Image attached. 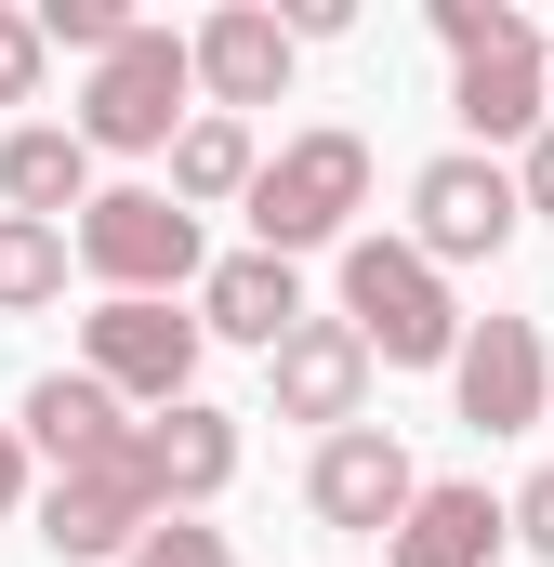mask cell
Instances as JSON below:
<instances>
[{"mask_svg": "<svg viewBox=\"0 0 554 567\" xmlns=\"http://www.w3.org/2000/svg\"><path fill=\"white\" fill-rule=\"evenodd\" d=\"M435 40H449V120L475 133V158L489 145H542L554 120V40L515 13V0H435Z\"/></svg>", "mask_w": 554, "mask_h": 567, "instance_id": "cell-1", "label": "cell"}, {"mask_svg": "<svg viewBox=\"0 0 554 567\" xmlns=\"http://www.w3.org/2000/svg\"><path fill=\"white\" fill-rule=\"evenodd\" d=\"M343 317L383 370H462V303L449 265H422L410 238H343Z\"/></svg>", "mask_w": 554, "mask_h": 567, "instance_id": "cell-2", "label": "cell"}, {"mask_svg": "<svg viewBox=\"0 0 554 567\" xmlns=\"http://www.w3.org/2000/svg\"><path fill=\"white\" fill-rule=\"evenodd\" d=\"M357 198H370V133H343V120H317V133H290L265 158V185H252V251H330V238H357Z\"/></svg>", "mask_w": 554, "mask_h": 567, "instance_id": "cell-3", "label": "cell"}, {"mask_svg": "<svg viewBox=\"0 0 554 567\" xmlns=\"http://www.w3.org/2000/svg\"><path fill=\"white\" fill-rule=\"evenodd\" d=\"M80 265L106 278V303H172V290L212 278V251H198V212L172 198V185H106L93 212H80Z\"/></svg>", "mask_w": 554, "mask_h": 567, "instance_id": "cell-4", "label": "cell"}, {"mask_svg": "<svg viewBox=\"0 0 554 567\" xmlns=\"http://www.w3.org/2000/svg\"><path fill=\"white\" fill-rule=\"evenodd\" d=\"M185 93H198V40L133 27V40L93 66V93H80V145H93V158H172V145H185Z\"/></svg>", "mask_w": 554, "mask_h": 567, "instance_id": "cell-5", "label": "cell"}, {"mask_svg": "<svg viewBox=\"0 0 554 567\" xmlns=\"http://www.w3.org/2000/svg\"><path fill=\"white\" fill-rule=\"evenodd\" d=\"M515 225H529V185H515L502 158L449 145V158L410 172V251H422V265H502Z\"/></svg>", "mask_w": 554, "mask_h": 567, "instance_id": "cell-6", "label": "cell"}, {"mask_svg": "<svg viewBox=\"0 0 554 567\" xmlns=\"http://www.w3.org/2000/svg\"><path fill=\"white\" fill-rule=\"evenodd\" d=\"M198 317H172V303H93L80 317V370L120 396V410H185L198 396Z\"/></svg>", "mask_w": 554, "mask_h": 567, "instance_id": "cell-7", "label": "cell"}, {"mask_svg": "<svg viewBox=\"0 0 554 567\" xmlns=\"http://www.w3.org/2000/svg\"><path fill=\"white\" fill-rule=\"evenodd\" d=\"M172 502H158V475H145V449H106V462H66L53 488H40V542L53 555H80V567H120L158 528Z\"/></svg>", "mask_w": 554, "mask_h": 567, "instance_id": "cell-8", "label": "cell"}, {"mask_svg": "<svg viewBox=\"0 0 554 567\" xmlns=\"http://www.w3.org/2000/svg\"><path fill=\"white\" fill-rule=\"evenodd\" d=\"M410 502H422V475H410V449H397L383 423L317 435V462H304V515H317V528H343V542H397Z\"/></svg>", "mask_w": 554, "mask_h": 567, "instance_id": "cell-9", "label": "cell"}, {"mask_svg": "<svg viewBox=\"0 0 554 567\" xmlns=\"http://www.w3.org/2000/svg\"><path fill=\"white\" fill-rule=\"evenodd\" d=\"M462 423L475 435H529L554 423V357H542V317H475L462 330V370H449Z\"/></svg>", "mask_w": 554, "mask_h": 567, "instance_id": "cell-10", "label": "cell"}, {"mask_svg": "<svg viewBox=\"0 0 554 567\" xmlns=\"http://www.w3.org/2000/svg\"><path fill=\"white\" fill-rule=\"evenodd\" d=\"M370 343H357V317H304L290 343L265 357V383H277V423H317V435H357L370 423Z\"/></svg>", "mask_w": 554, "mask_h": 567, "instance_id": "cell-11", "label": "cell"}, {"mask_svg": "<svg viewBox=\"0 0 554 567\" xmlns=\"http://www.w3.org/2000/svg\"><path fill=\"white\" fill-rule=\"evenodd\" d=\"M290 66H304L290 13H265V0H225V13H198V93H212L225 120L277 106V93H290Z\"/></svg>", "mask_w": 554, "mask_h": 567, "instance_id": "cell-12", "label": "cell"}, {"mask_svg": "<svg viewBox=\"0 0 554 567\" xmlns=\"http://www.w3.org/2000/svg\"><path fill=\"white\" fill-rule=\"evenodd\" d=\"M198 330H212V343H252V357H277V343L304 330V278H290L277 251H225V265L198 278Z\"/></svg>", "mask_w": 554, "mask_h": 567, "instance_id": "cell-13", "label": "cell"}, {"mask_svg": "<svg viewBox=\"0 0 554 567\" xmlns=\"http://www.w3.org/2000/svg\"><path fill=\"white\" fill-rule=\"evenodd\" d=\"M13 435L66 475V462H106V449H133V423H120V396L93 383V370H40L27 383V410H13Z\"/></svg>", "mask_w": 554, "mask_h": 567, "instance_id": "cell-14", "label": "cell"}, {"mask_svg": "<svg viewBox=\"0 0 554 567\" xmlns=\"http://www.w3.org/2000/svg\"><path fill=\"white\" fill-rule=\"evenodd\" d=\"M145 475H158V502L185 515V502H212L225 475H238V410H212V396H185V410H158V423H133Z\"/></svg>", "mask_w": 554, "mask_h": 567, "instance_id": "cell-15", "label": "cell"}, {"mask_svg": "<svg viewBox=\"0 0 554 567\" xmlns=\"http://www.w3.org/2000/svg\"><path fill=\"white\" fill-rule=\"evenodd\" d=\"M515 542V502H489L475 475H449V488H422L410 528H397V567H489Z\"/></svg>", "mask_w": 554, "mask_h": 567, "instance_id": "cell-16", "label": "cell"}, {"mask_svg": "<svg viewBox=\"0 0 554 567\" xmlns=\"http://www.w3.org/2000/svg\"><path fill=\"white\" fill-rule=\"evenodd\" d=\"M0 198L13 212H40V225H66V212H93L106 185H93V145H80V120L53 133V120H27V133H0Z\"/></svg>", "mask_w": 554, "mask_h": 567, "instance_id": "cell-17", "label": "cell"}, {"mask_svg": "<svg viewBox=\"0 0 554 567\" xmlns=\"http://www.w3.org/2000/svg\"><path fill=\"white\" fill-rule=\"evenodd\" d=\"M252 185H265V145H252V120L198 106V120H185V145H172V198H185V212H212V198H252Z\"/></svg>", "mask_w": 554, "mask_h": 567, "instance_id": "cell-18", "label": "cell"}, {"mask_svg": "<svg viewBox=\"0 0 554 567\" xmlns=\"http://www.w3.org/2000/svg\"><path fill=\"white\" fill-rule=\"evenodd\" d=\"M66 265H80V225L0 212V317H40V303H66Z\"/></svg>", "mask_w": 554, "mask_h": 567, "instance_id": "cell-19", "label": "cell"}, {"mask_svg": "<svg viewBox=\"0 0 554 567\" xmlns=\"http://www.w3.org/2000/svg\"><path fill=\"white\" fill-rule=\"evenodd\" d=\"M40 40H53V53H93V66H106V53L133 40V13H120V0H40Z\"/></svg>", "mask_w": 554, "mask_h": 567, "instance_id": "cell-20", "label": "cell"}, {"mask_svg": "<svg viewBox=\"0 0 554 567\" xmlns=\"http://www.w3.org/2000/svg\"><path fill=\"white\" fill-rule=\"evenodd\" d=\"M40 80H53V40H40V13L0 0V106H40Z\"/></svg>", "mask_w": 554, "mask_h": 567, "instance_id": "cell-21", "label": "cell"}, {"mask_svg": "<svg viewBox=\"0 0 554 567\" xmlns=\"http://www.w3.org/2000/svg\"><path fill=\"white\" fill-rule=\"evenodd\" d=\"M120 567H238V555H225V528H198V515H158V528H145Z\"/></svg>", "mask_w": 554, "mask_h": 567, "instance_id": "cell-22", "label": "cell"}, {"mask_svg": "<svg viewBox=\"0 0 554 567\" xmlns=\"http://www.w3.org/2000/svg\"><path fill=\"white\" fill-rule=\"evenodd\" d=\"M515 542H529V555H554V462L515 488Z\"/></svg>", "mask_w": 554, "mask_h": 567, "instance_id": "cell-23", "label": "cell"}, {"mask_svg": "<svg viewBox=\"0 0 554 567\" xmlns=\"http://www.w3.org/2000/svg\"><path fill=\"white\" fill-rule=\"evenodd\" d=\"M515 185H529V212H554V133L529 145V158H515Z\"/></svg>", "mask_w": 554, "mask_h": 567, "instance_id": "cell-24", "label": "cell"}, {"mask_svg": "<svg viewBox=\"0 0 554 567\" xmlns=\"http://www.w3.org/2000/svg\"><path fill=\"white\" fill-rule=\"evenodd\" d=\"M13 502H27V435L0 423V515H13Z\"/></svg>", "mask_w": 554, "mask_h": 567, "instance_id": "cell-25", "label": "cell"}]
</instances>
